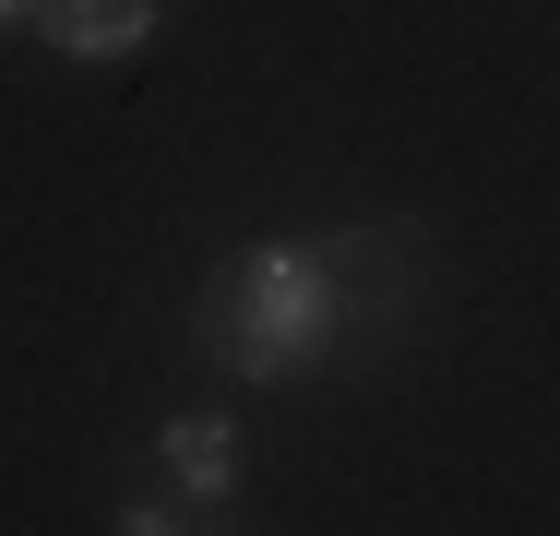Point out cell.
Masks as SVG:
<instances>
[{"label": "cell", "instance_id": "obj_1", "mask_svg": "<svg viewBox=\"0 0 560 536\" xmlns=\"http://www.w3.org/2000/svg\"><path fill=\"white\" fill-rule=\"evenodd\" d=\"M346 334V299H335V250H311V238H262V250H238L215 275V299H203V346H215L238 382H299V370H323Z\"/></svg>", "mask_w": 560, "mask_h": 536}, {"label": "cell", "instance_id": "obj_2", "mask_svg": "<svg viewBox=\"0 0 560 536\" xmlns=\"http://www.w3.org/2000/svg\"><path fill=\"white\" fill-rule=\"evenodd\" d=\"M36 36L60 60H131L155 36V0H36Z\"/></svg>", "mask_w": 560, "mask_h": 536}, {"label": "cell", "instance_id": "obj_3", "mask_svg": "<svg viewBox=\"0 0 560 536\" xmlns=\"http://www.w3.org/2000/svg\"><path fill=\"white\" fill-rule=\"evenodd\" d=\"M155 465H167V489H191V501H226V489H238V429L191 406V418H167Z\"/></svg>", "mask_w": 560, "mask_h": 536}, {"label": "cell", "instance_id": "obj_4", "mask_svg": "<svg viewBox=\"0 0 560 536\" xmlns=\"http://www.w3.org/2000/svg\"><path fill=\"white\" fill-rule=\"evenodd\" d=\"M108 525H119V536H179V525H226V501H191V489H131Z\"/></svg>", "mask_w": 560, "mask_h": 536}, {"label": "cell", "instance_id": "obj_5", "mask_svg": "<svg viewBox=\"0 0 560 536\" xmlns=\"http://www.w3.org/2000/svg\"><path fill=\"white\" fill-rule=\"evenodd\" d=\"M12 24H36V0H0V36H12Z\"/></svg>", "mask_w": 560, "mask_h": 536}]
</instances>
